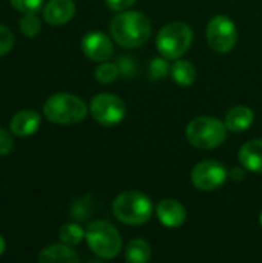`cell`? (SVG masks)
I'll return each mask as SVG.
<instances>
[{
  "label": "cell",
  "instance_id": "obj_1",
  "mask_svg": "<svg viewBox=\"0 0 262 263\" xmlns=\"http://www.w3.org/2000/svg\"><path fill=\"white\" fill-rule=\"evenodd\" d=\"M110 32L120 46L139 48L148 42L151 23L148 17L139 11H122L111 20Z\"/></svg>",
  "mask_w": 262,
  "mask_h": 263
},
{
  "label": "cell",
  "instance_id": "obj_2",
  "mask_svg": "<svg viewBox=\"0 0 262 263\" xmlns=\"http://www.w3.org/2000/svg\"><path fill=\"white\" fill-rule=\"evenodd\" d=\"M88 108L85 102L73 94L57 92L43 105V116L48 122L57 125H74L86 117Z\"/></svg>",
  "mask_w": 262,
  "mask_h": 263
},
{
  "label": "cell",
  "instance_id": "obj_3",
  "mask_svg": "<svg viewBox=\"0 0 262 263\" xmlns=\"http://www.w3.org/2000/svg\"><path fill=\"white\" fill-rule=\"evenodd\" d=\"M114 217L127 225H144L151 219L153 205L148 196L141 191H127L113 202Z\"/></svg>",
  "mask_w": 262,
  "mask_h": 263
},
{
  "label": "cell",
  "instance_id": "obj_4",
  "mask_svg": "<svg viewBox=\"0 0 262 263\" xmlns=\"http://www.w3.org/2000/svg\"><path fill=\"white\" fill-rule=\"evenodd\" d=\"M185 136L190 145L198 149H215L224 143L227 137V126L215 117L201 116L188 123Z\"/></svg>",
  "mask_w": 262,
  "mask_h": 263
},
{
  "label": "cell",
  "instance_id": "obj_5",
  "mask_svg": "<svg viewBox=\"0 0 262 263\" xmlns=\"http://www.w3.org/2000/svg\"><path fill=\"white\" fill-rule=\"evenodd\" d=\"M193 42L191 28L184 22H171L162 26L156 37L158 51L165 59H181Z\"/></svg>",
  "mask_w": 262,
  "mask_h": 263
},
{
  "label": "cell",
  "instance_id": "obj_6",
  "mask_svg": "<svg viewBox=\"0 0 262 263\" xmlns=\"http://www.w3.org/2000/svg\"><path fill=\"white\" fill-rule=\"evenodd\" d=\"M85 240L90 250L100 259H113L122 250V239L119 231L105 220H96L88 225Z\"/></svg>",
  "mask_w": 262,
  "mask_h": 263
},
{
  "label": "cell",
  "instance_id": "obj_7",
  "mask_svg": "<svg viewBox=\"0 0 262 263\" xmlns=\"http://www.w3.org/2000/svg\"><path fill=\"white\" fill-rule=\"evenodd\" d=\"M207 42L210 48L219 54L230 52L238 40V29L227 15H216L207 25Z\"/></svg>",
  "mask_w": 262,
  "mask_h": 263
},
{
  "label": "cell",
  "instance_id": "obj_8",
  "mask_svg": "<svg viewBox=\"0 0 262 263\" xmlns=\"http://www.w3.org/2000/svg\"><path fill=\"white\" fill-rule=\"evenodd\" d=\"M93 119L103 126H114L125 117L127 108L120 97L114 94H97L90 103Z\"/></svg>",
  "mask_w": 262,
  "mask_h": 263
},
{
  "label": "cell",
  "instance_id": "obj_9",
  "mask_svg": "<svg viewBox=\"0 0 262 263\" xmlns=\"http://www.w3.org/2000/svg\"><path fill=\"white\" fill-rule=\"evenodd\" d=\"M229 177L225 166L216 160H202L191 171V183L199 191H215L221 188Z\"/></svg>",
  "mask_w": 262,
  "mask_h": 263
},
{
  "label": "cell",
  "instance_id": "obj_10",
  "mask_svg": "<svg viewBox=\"0 0 262 263\" xmlns=\"http://www.w3.org/2000/svg\"><path fill=\"white\" fill-rule=\"evenodd\" d=\"M82 51L93 62H107L113 52V42L103 32H90L82 39Z\"/></svg>",
  "mask_w": 262,
  "mask_h": 263
},
{
  "label": "cell",
  "instance_id": "obj_11",
  "mask_svg": "<svg viewBox=\"0 0 262 263\" xmlns=\"http://www.w3.org/2000/svg\"><path fill=\"white\" fill-rule=\"evenodd\" d=\"M159 222L167 228H179L187 219V211L184 205L174 199H164L156 208Z\"/></svg>",
  "mask_w": 262,
  "mask_h": 263
},
{
  "label": "cell",
  "instance_id": "obj_12",
  "mask_svg": "<svg viewBox=\"0 0 262 263\" xmlns=\"http://www.w3.org/2000/svg\"><path fill=\"white\" fill-rule=\"evenodd\" d=\"M76 14V5L73 0H49L43 8V18L53 26L68 23Z\"/></svg>",
  "mask_w": 262,
  "mask_h": 263
},
{
  "label": "cell",
  "instance_id": "obj_13",
  "mask_svg": "<svg viewBox=\"0 0 262 263\" xmlns=\"http://www.w3.org/2000/svg\"><path fill=\"white\" fill-rule=\"evenodd\" d=\"M40 122H42V119H40L39 112H36L32 109H23L12 116L9 128L14 136L28 137V136H32L40 128Z\"/></svg>",
  "mask_w": 262,
  "mask_h": 263
},
{
  "label": "cell",
  "instance_id": "obj_14",
  "mask_svg": "<svg viewBox=\"0 0 262 263\" xmlns=\"http://www.w3.org/2000/svg\"><path fill=\"white\" fill-rule=\"evenodd\" d=\"M239 162L252 173H262V139L250 140L241 146Z\"/></svg>",
  "mask_w": 262,
  "mask_h": 263
},
{
  "label": "cell",
  "instance_id": "obj_15",
  "mask_svg": "<svg viewBox=\"0 0 262 263\" xmlns=\"http://www.w3.org/2000/svg\"><path fill=\"white\" fill-rule=\"evenodd\" d=\"M80 260L77 253L66 243L49 245L43 248L39 254L40 263H77Z\"/></svg>",
  "mask_w": 262,
  "mask_h": 263
},
{
  "label": "cell",
  "instance_id": "obj_16",
  "mask_svg": "<svg viewBox=\"0 0 262 263\" xmlns=\"http://www.w3.org/2000/svg\"><path fill=\"white\" fill-rule=\"evenodd\" d=\"M255 114L247 106H235L225 116V126L233 133H242L253 125Z\"/></svg>",
  "mask_w": 262,
  "mask_h": 263
},
{
  "label": "cell",
  "instance_id": "obj_17",
  "mask_svg": "<svg viewBox=\"0 0 262 263\" xmlns=\"http://www.w3.org/2000/svg\"><path fill=\"white\" fill-rule=\"evenodd\" d=\"M170 74L171 79L181 86H190L196 80V68L188 60L176 59V62L170 68Z\"/></svg>",
  "mask_w": 262,
  "mask_h": 263
},
{
  "label": "cell",
  "instance_id": "obj_18",
  "mask_svg": "<svg viewBox=\"0 0 262 263\" xmlns=\"http://www.w3.org/2000/svg\"><path fill=\"white\" fill-rule=\"evenodd\" d=\"M125 257L131 263H145L151 259V248L147 240L134 239L127 245Z\"/></svg>",
  "mask_w": 262,
  "mask_h": 263
},
{
  "label": "cell",
  "instance_id": "obj_19",
  "mask_svg": "<svg viewBox=\"0 0 262 263\" xmlns=\"http://www.w3.org/2000/svg\"><path fill=\"white\" fill-rule=\"evenodd\" d=\"M59 239L62 240V243L74 247V245H79L85 239V231L77 223H65L59 230Z\"/></svg>",
  "mask_w": 262,
  "mask_h": 263
},
{
  "label": "cell",
  "instance_id": "obj_20",
  "mask_svg": "<svg viewBox=\"0 0 262 263\" xmlns=\"http://www.w3.org/2000/svg\"><path fill=\"white\" fill-rule=\"evenodd\" d=\"M19 29L26 37H36L42 29V23L34 12H25L19 20Z\"/></svg>",
  "mask_w": 262,
  "mask_h": 263
},
{
  "label": "cell",
  "instance_id": "obj_21",
  "mask_svg": "<svg viewBox=\"0 0 262 263\" xmlns=\"http://www.w3.org/2000/svg\"><path fill=\"white\" fill-rule=\"evenodd\" d=\"M94 76H96V80L100 83H113L119 77V68L113 63L103 62L102 65L97 66Z\"/></svg>",
  "mask_w": 262,
  "mask_h": 263
},
{
  "label": "cell",
  "instance_id": "obj_22",
  "mask_svg": "<svg viewBox=\"0 0 262 263\" xmlns=\"http://www.w3.org/2000/svg\"><path fill=\"white\" fill-rule=\"evenodd\" d=\"M14 46V34L5 25H0V57L6 55Z\"/></svg>",
  "mask_w": 262,
  "mask_h": 263
},
{
  "label": "cell",
  "instance_id": "obj_23",
  "mask_svg": "<svg viewBox=\"0 0 262 263\" xmlns=\"http://www.w3.org/2000/svg\"><path fill=\"white\" fill-rule=\"evenodd\" d=\"M9 2L14 6V9L25 14V12H37L45 0H9Z\"/></svg>",
  "mask_w": 262,
  "mask_h": 263
},
{
  "label": "cell",
  "instance_id": "obj_24",
  "mask_svg": "<svg viewBox=\"0 0 262 263\" xmlns=\"http://www.w3.org/2000/svg\"><path fill=\"white\" fill-rule=\"evenodd\" d=\"M14 148V140L11 137V134L0 128V156H8Z\"/></svg>",
  "mask_w": 262,
  "mask_h": 263
},
{
  "label": "cell",
  "instance_id": "obj_25",
  "mask_svg": "<svg viewBox=\"0 0 262 263\" xmlns=\"http://www.w3.org/2000/svg\"><path fill=\"white\" fill-rule=\"evenodd\" d=\"M150 72L154 79H161V77H165L167 72H168V65L167 62L161 60V59H156L153 60L151 63V68H150Z\"/></svg>",
  "mask_w": 262,
  "mask_h": 263
},
{
  "label": "cell",
  "instance_id": "obj_26",
  "mask_svg": "<svg viewBox=\"0 0 262 263\" xmlns=\"http://www.w3.org/2000/svg\"><path fill=\"white\" fill-rule=\"evenodd\" d=\"M110 9L114 11H125L127 8L133 6L136 0H105Z\"/></svg>",
  "mask_w": 262,
  "mask_h": 263
},
{
  "label": "cell",
  "instance_id": "obj_27",
  "mask_svg": "<svg viewBox=\"0 0 262 263\" xmlns=\"http://www.w3.org/2000/svg\"><path fill=\"white\" fill-rule=\"evenodd\" d=\"M3 251H5V240H3V237L0 236V256L3 254Z\"/></svg>",
  "mask_w": 262,
  "mask_h": 263
},
{
  "label": "cell",
  "instance_id": "obj_28",
  "mask_svg": "<svg viewBox=\"0 0 262 263\" xmlns=\"http://www.w3.org/2000/svg\"><path fill=\"white\" fill-rule=\"evenodd\" d=\"M259 222H261V227H262V213H261V216H259Z\"/></svg>",
  "mask_w": 262,
  "mask_h": 263
}]
</instances>
